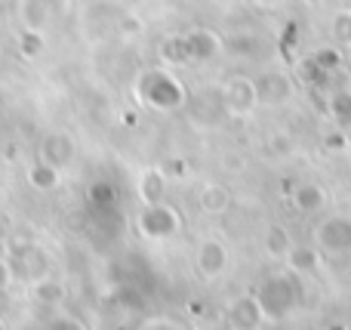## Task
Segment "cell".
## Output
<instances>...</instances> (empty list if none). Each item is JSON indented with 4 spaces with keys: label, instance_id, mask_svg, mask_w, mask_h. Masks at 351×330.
Here are the masks:
<instances>
[{
    "label": "cell",
    "instance_id": "6da1fadb",
    "mask_svg": "<svg viewBox=\"0 0 351 330\" xmlns=\"http://www.w3.org/2000/svg\"><path fill=\"white\" fill-rule=\"evenodd\" d=\"M259 3L262 6H271V3H278V0H259Z\"/></svg>",
    "mask_w": 351,
    "mask_h": 330
}]
</instances>
